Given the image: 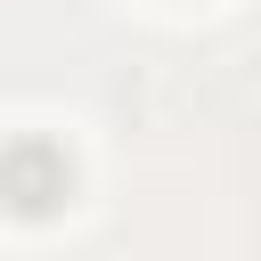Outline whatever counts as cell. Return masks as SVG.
Wrapping results in <instances>:
<instances>
[{
	"label": "cell",
	"instance_id": "obj_1",
	"mask_svg": "<svg viewBox=\"0 0 261 261\" xmlns=\"http://www.w3.org/2000/svg\"><path fill=\"white\" fill-rule=\"evenodd\" d=\"M65 188H73V163H65L57 147L33 139V147H8V155H0V196H8L16 212H49Z\"/></svg>",
	"mask_w": 261,
	"mask_h": 261
}]
</instances>
